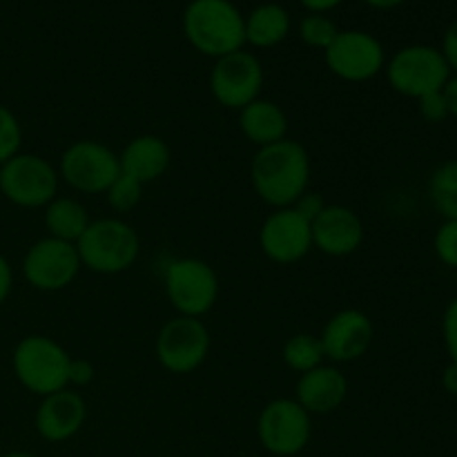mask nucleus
Returning <instances> with one entry per match:
<instances>
[{"instance_id": "7c9ffc66", "label": "nucleus", "mask_w": 457, "mask_h": 457, "mask_svg": "<svg viewBox=\"0 0 457 457\" xmlns=\"http://www.w3.org/2000/svg\"><path fill=\"white\" fill-rule=\"evenodd\" d=\"M94 370L92 361L83 360V357H71L70 360V370H67V386L70 388H80L89 386L94 382Z\"/></svg>"}, {"instance_id": "ddd939ff", "label": "nucleus", "mask_w": 457, "mask_h": 457, "mask_svg": "<svg viewBox=\"0 0 457 457\" xmlns=\"http://www.w3.org/2000/svg\"><path fill=\"white\" fill-rule=\"evenodd\" d=\"M80 263L76 244L45 237L38 239L22 257V275L31 288L40 293H58L74 284Z\"/></svg>"}, {"instance_id": "58836bf2", "label": "nucleus", "mask_w": 457, "mask_h": 457, "mask_svg": "<svg viewBox=\"0 0 457 457\" xmlns=\"http://www.w3.org/2000/svg\"><path fill=\"white\" fill-rule=\"evenodd\" d=\"M3 457H36V455L27 453V451H13V453H7V455H3Z\"/></svg>"}, {"instance_id": "4468645a", "label": "nucleus", "mask_w": 457, "mask_h": 457, "mask_svg": "<svg viewBox=\"0 0 457 457\" xmlns=\"http://www.w3.org/2000/svg\"><path fill=\"white\" fill-rule=\"evenodd\" d=\"M259 248L268 262L293 266L312 250L311 221L295 208L272 210L259 228Z\"/></svg>"}, {"instance_id": "c85d7f7f", "label": "nucleus", "mask_w": 457, "mask_h": 457, "mask_svg": "<svg viewBox=\"0 0 457 457\" xmlns=\"http://www.w3.org/2000/svg\"><path fill=\"white\" fill-rule=\"evenodd\" d=\"M418 110L420 116H422L427 123H445L446 119H451L445 92H433L422 96L418 101Z\"/></svg>"}, {"instance_id": "c756f323", "label": "nucleus", "mask_w": 457, "mask_h": 457, "mask_svg": "<svg viewBox=\"0 0 457 457\" xmlns=\"http://www.w3.org/2000/svg\"><path fill=\"white\" fill-rule=\"evenodd\" d=\"M442 339H445L449 360L457 361V297L451 299L442 315Z\"/></svg>"}, {"instance_id": "f704fd0d", "label": "nucleus", "mask_w": 457, "mask_h": 457, "mask_svg": "<svg viewBox=\"0 0 457 457\" xmlns=\"http://www.w3.org/2000/svg\"><path fill=\"white\" fill-rule=\"evenodd\" d=\"M442 388H445L449 395L457 397V361H451L442 370Z\"/></svg>"}, {"instance_id": "a878e982", "label": "nucleus", "mask_w": 457, "mask_h": 457, "mask_svg": "<svg viewBox=\"0 0 457 457\" xmlns=\"http://www.w3.org/2000/svg\"><path fill=\"white\" fill-rule=\"evenodd\" d=\"M141 196H143L141 183L125 177V174H119V177L112 181V186L105 190L107 205L119 214L132 212V210L141 204Z\"/></svg>"}, {"instance_id": "a211bd4d", "label": "nucleus", "mask_w": 457, "mask_h": 457, "mask_svg": "<svg viewBox=\"0 0 457 457\" xmlns=\"http://www.w3.org/2000/svg\"><path fill=\"white\" fill-rule=\"evenodd\" d=\"M348 379L337 366L321 364L299 375L295 400L311 415H328L346 402Z\"/></svg>"}, {"instance_id": "9d476101", "label": "nucleus", "mask_w": 457, "mask_h": 457, "mask_svg": "<svg viewBox=\"0 0 457 457\" xmlns=\"http://www.w3.org/2000/svg\"><path fill=\"white\" fill-rule=\"evenodd\" d=\"M61 177L47 159L18 152L0 165V192L18 208H45L58 196Z\"/></svg>"}, {"instance_id": "f257e3e1", "label": "nucleus", "mask_w": 457, "mask_h": 457, "mask_svg": "<svg viewBox=\"0 0 457 457\" xmlns=\"http://www.w3.org/2000/svg\"><path fill=\"white\" fill-rule=\"evenodd\" d=\"M254 195L270 208H290L311 186V156L297 141L284 138L259 147L250 163Z\"/></svg>"}, {"instance_id": "c9c22d12", "label": "nucleus", "mask_w": 457, "mask_h": 457, "mask_svg": "<svg viewBox=\"0 0 457 457\" xmlns=\"http://www.w3.org/2000/svg\"><path fill=\"white\" fill-rule=\"evenodd\" d=\"M299 3H302L311 13H328L333 12L335 7H339L344 0H299Z\"/></svg>"}, {"instance_id": "4be33fe9", "label": "nucleus", "mask_w": 457, "mask_h": 457, "mask_svg": "<svg viewBox=\"0 0 457 457\" xmlns=\"http://www.w3.org/2000/svg\"><path fill=\"white\" fill-rule=\"evenodd\" d=\"M43 221L45 228H47V237L76 244L80 235L87 230L92 219H89L87 208L79 199H74V196H56V199L45 205Z\"/></svg>"}, {"instance_id": "2f4dec72", "label": "nucleus", "mask_w": 457, "mask_h": 457, "mask_svg": "<svg viewBox=\"0 0 457 457\" xmlns=\"http://www.w3.org/2000/svg\"><path fill=\"white\" fill-rule=\"evenodd\" d=\"M326 205H328V204H326V199L320 195V192L306 190L302 196H299L297 201H295L293 205H290V208L297 210V212L302 214V217L306 219V221L312 223L317 217H320L321 210H324Z\"/></svg>"}, {"instance_id": "20e7f679", "label": "nucleus", "mask_w": 457, "mask_h": 457, "mask_svg": "<svg viewBox=\"0 0 457 457\" xmlns=\"http://www.w3.org/2000/svg\"><path fill=\"white\" fill-rule=\"evenodd\" d=\"M71 355L47 335H27L12 355L13 375L29 393L47 397L67 386Z\"/></svg>"}, {"instance_id": "e433bc0d", "label": "nucleus", "mask_w": 457, "mask_h": 457, "mask_svg": "<svg viewBox=\"0 0 457 457\" xmlns=\"http://www.w3.org/2000/svg\"><path fill=\"white\" fill-rule=\"evenodd\" d=\"M445 98H446V105H449V114L451 119L457 120V74H453L449 79V83L445 85Z\"/></svg>"}, {"instance_id": "bb28decb", "label": "nucleus", "mask_w": 457, "mask_h": 457, "mask_svg": "<svg viewBox=\"0 0 457 457\" xmlns=\"http://www.w3.org/2000/svg\"><path fill=\"white\" fill-rule=\"evenodd\" d=\"M22 145V128L16 114L0 105V165L16 156Z\"/></svg>"}, {"instance_id": "2eb2a0df", "label": "nucleus", "mask_w": 457, "mask_h": 457, "mask_svg": "<svg viewBox=\"0 0 457 457\" xmlns=\"http://www.w3.org/2000/svg\"><path fill=\"white\" fill-rule=\"evenodd\" d=\"M373 320L357 308H344L330 315L320 335L326 360L335 361V366L361 360L373 346Z\"/></svg>"}, {"instance_id": "b1692460", "label": "nucleus", "mask_w": 457, "mask_h": 457, "mask_svg": "<svg viewBox=\"0 0 457 457\" xmlns=\"http://www.w3.org/2000/svg\"><path fill=\"white\" fill-rule=\"evenodd\" d=\"M281 360H284V364L288 366L293 373L303 375L308 373V370L324 364L326 355L317 335L297 333L284 344V348H281Z\"/></svg>"}, {"instance_id": "aec40b11", "label": "nucleus", "mask_w": 457, "mask_h": 457, "mask_svg": "<svg viewBox=\"0 0 457 457\" xmlns=\"http://www.w3.org/2000/svg\"><path fill=\"white\" fill-rule=\"evenodd\" d=\"M239 129L259 150L288 138V116L275 101L259 96L239 110Z\"/></svg>"}, {"instance_id": "4c0bfd02", "label": "nucleus", "mask_w": 457, "mask_h": 457, "mask_svg": "<svg viewBox=\"0 0 457 457\" xmlns=\"http://www.w3.org/2000/svg\"><path fill=\"white\" fill-rule=\"evenodd\" d=\"M361 3H366L373 9H395L400 4H404L406 0H361Z\"/></svg>"}, {"instance_id": "393cba45", "label": "nucleus", "mask_w": 457, "mask_h": 457, "mask_svg": "<svg viewBox=\"0 0 457 457\" xmlns=\"http://www.w3.org/2000/svg\"><path fill=\"white\" fill-rule=\"evenodd\" d=\"M337 34L339 27L335 25V21H330L326 13H308V16L299 22V36H302L303 43L312 49L326 52Z\"/></svg>"}, {"instance_id": "6ab92c4d", "label": "nucleus", "mask_w": 457, "mask_h": 457, "mask_svg": "<svg viewBox=\"0 0 457 457\" xmlns=\"http://www.w3.org/2000/svg\"><path fill=\"white\" fill-rule=\"evenodd\" d=\"M120 174L134 179L141 186L156 181L168 172L172 163V150L156 134H138L129 138L128 145L119 154Z\"/></svg>"}, {"instance_id": "f3484780", "label": "nucleus", "mask_w": 457, "mask_h": 457, "mask_svg": "<svg viewBox=\"0 0 457 457\" xmlns=\"http://www.w3.org/2000/svg\"><path fill=\"white\" fill-rule=\"evenodd\" d=\"M85 420H87V404H85L83 395L71 388H62V391L43 397L36 409L34 424L43 440L61 445V442L79 436L80 428L85 427Z\"/></svg>"}, {"instance_id": "423d86ee", "label": "nucleus", "mask_w": 457, "mask_h": 457, "mask_svg": "<svg viewBox=\"0 0 457 457\" xmlns=\"http://www.w3.org/2000/svg\"><path fill=\"white\" fill-rule=\"evenodd\" d=\"M165 297L179 317L201 320L219 299V277L208 262L196 257L172 259L163 277Z\"/></svg>"}, {"instance_id": "72a5a7b5", "label": "nucleus", "mask_w": 457, "mask_h": 457, "mask_svg": "<svg viewBox=\"0 0 457 457\" xmlns=\"http://www.w3.org/2000/svg\"><path fill=\"white\" fill-rule=\"evenodd\" d=\"M13 288V272H12V266H9L7 259L0 254V306H3L4 302H7L9 293H12Z\"/></svg>"}, {"instance_id": "5701e85b", "label": "nucleus", "mask_w": 457, "mask_h": 457, "mask_svg": "<svg viewBox=\"0 0 457 457\" xmlns=\"http://www.w3.org/2000/svg\"><path fill=\"white\" fill-rule=\"evenodd\" d=\"M428 199L445 221H457V159L445 161L428 179Z\"/></svg>"}, {"instance_id": "1a4fd4ad", "label": "nucleus", "mask_w": 457, "mask_h": 457, "mask_svg": "<svg viewBox=\"0 0 457 457\" xmlns=\"http://www.w3.org/2000/svg\"><path fill=\"white\" fill-rule=\"evenodd\" d=\"M257 437L270 455H299L312 437V415L295 397H277L259 413Z\"/></svg>"}, {"instance_id": "473e14b6", "label": "nucleus", "mask_w": 457, "mask_h": 457, "mask_svg": "<svg viewBox=\"0 0 457 457\" xmlns=\"http://www.w3.org/2000/svg\"><path fill=\"white\" fill-rule=\"evenodd\" d=\"M442 56H445L446 65L451 67V74H457V18L446 27L445 36H442Z\"/></svg>"}, {"instance_id": "f8f14e48", "label": "nucleus", "mask_w": 457, "mask_h": 457, "mask_svg": "<svg viewBox=\"0 0 457 457\" xmlns=\"http://www.w3.org/2000/svg\"><path fill=\"white\" fill-rule=\"evenodd\" d=\"M263 65L254 54L239 49L214 61L210 70V92L212 98L226 110H244L262 96Z\"/></svg>"}, {"instance_id": "cd10ccee", "label": "nucleus", "mask_w": 457, "mask_h": 457, "mask_svg": "<svg viewBox=\"0 0 457 457\" xmlns=\"http://www.w3.org/2000/svg\"><path fill=\"white\" fill-rule=\"evenodd\" d=\"M433 253L451 270H457V221H445L433 237Z\"/></svg>"}, {"instance_id": "6e6552de", "label": "nucleus", "mask_w": 457, "mask_h": 457, "mask_svg": "<svg viewBox=\"0 0 457 457\" xmlns=\"http://www.w3.org/2000/svg\"><path fill=\"white\" fill-rule=\"evenodd\" d=\"M212 348L208 326L195 317H174L161 326L154 355L161 369L172 375H190L205 364Z\"/></svg>"}, {"instance_id": "412c9836", "label": "nucleus", "mask_w": 457, "mask_h": 457, "mask_svg": "<svg viewBox=\"0 0 457 457\" xmlns=\"http://www.w3.org/2000/svg\"><path fill=\"white\" fill-rule=\"evenodd\" d=\"M290 34V13L281 4L266 3L245 16V45L270 49L284 43Z\"/></svg>"}, {"instance_id": "0eeeda50", "label": "nucleus", "mask_w": 457, "mask_h": 457, "mask_svg": "<svg viewBox=\"0 0 457 457\" xmlns=\"http://www.w3.org/2000/svg\"><path fill=\"white\" fill-rule=\"evenodd\" d=\"M58 177L80 195H105L120 174L119 154L105 143L83 138L65 147L58 161Z\"/></svg>"}, {"instance_id": "f03ea898", "label": "nucleus", "mask_w": 457, "mask_h": 457, "mask_svg": "<svg viewBox=\"0 0 457 457\" xmlns=\"http://www.w3.org/2000/svg\"><path fill=\"white\" fill-rule=\"evenodd\" d=\"M183 34L196 52L217 61L244 49L245 16L232 0H192L183 12Z\"/></svg>"}, {"instance_id": "39448f33", "label": "nucleus", "mask_w": 457, "mask_h": 457, "mask_svg": "<svg viewBox=\"0 0 457 457\" xmlns=\"http://www.w3.org/2000/svg\"><path fill=\"white\" fill-rule=\"evenodd\" d=\"M384 74L393 92L413 101H420L427 94L442 92L453 76L440 47L433 45H406L397 49L386 61Z\"/></svg>"}, {"instance_id": "9b49d317", "label": "nucleus", "mask_w": 457, "mask_h": 457, "mask_svg": "<svg viewBox=\"0 0 457 457\" xmlns=\"http://www.w3.org/2000/svg\"><path fill=\"white\" fill-rule=\"evenodd\" d=\"M326 67L346 83H366L386 67V52L378 36L361 29H339L324 52Z\"/></svg>"}, {"instance_id": "7ed1b4c3", "label": "nucleus", "mask_w": 457, "mask_h": 457, "mask_svg": "<svg viewBox=\"0 0 457 457\" xmlns=\"http://www.w3.org/2000/svg\"><path fill=\"white\" fill-rule=\"evenodd\" d=\"M83 268L96 275H120L137 263L141 254L138 232L116 217L94 219L76 241Z\"/></svg>"}, {"instance_id": "dca6fc26", "label": "nucleus", "mask_w": 457, "mask_h": 457, "mask_svg": "<svg viewBox=\"0 0 457 457\" xmlns=\"http://www.w3.org/2000/svg\"><path fill=\"white\" fill-rule=\"evenodd\" d=\"M312 248L326 257H351L364 244V223L348 205L328 204L311 223Z\"/></svg>"}]
</instances>
